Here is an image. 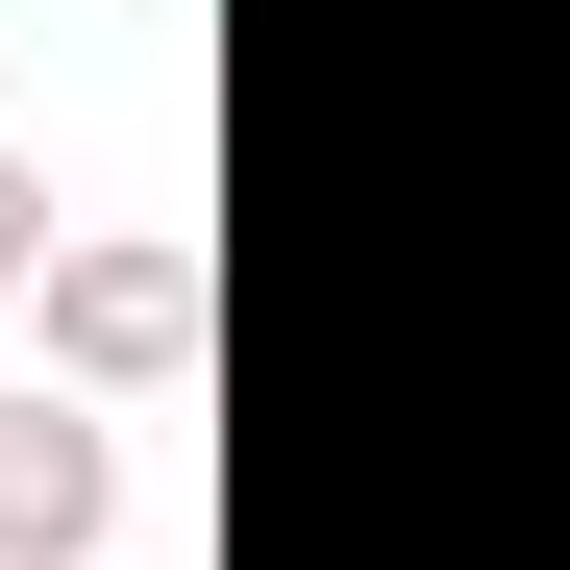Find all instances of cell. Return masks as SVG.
Segmentation results:
<instances>
[{"instance_id":"3957f363","label":"cell","mask_w":570,"mask_h":570,"mask_svg":"<svg viewBox=\"0 0 570 570\" xmlns=\"http://www.w3.org/2000/svg\"><path fill=\"white\" fill-rule=\"evenodd\" d=\"M26 273H50V174L0 149V298H26Z\"/></svg>"},{"instance_id":"7a4b0ae2","label":"cell","mask_w":570,"mask_h":570,"mask_svg":"<svg viewBox=\"0 0 570 570\" xmlns=\"http://www.w3.org/2000/svg\"><path fill=\"white\" fill-rule=\"evenodd\" d=\"M100 521H125V446L75 397H0V570H75Z\"/></svg>"},{"instance_id":"6da1fadb","label":"cell","mask_w":570,"mask_h":570,"mask_svg":"<svg viewBox=\"0 0 570 570\" xmlns=\"http://www.w3.org/2000/svg\"><path fill=\"white\" fill-rule=\"evenodd\" d=\"M50 372H100V397L199 372V248H50Z\"/></svg>"}]
</instances>
